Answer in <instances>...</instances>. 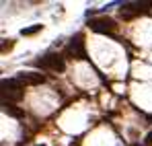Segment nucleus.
<instances>
[{"mask_svg":"<svg viewBox=\"0 0 152 146\" xmlns=\"http://www.w3.org/2000/svg\"><path fill=\"white\" fill-rule=\"evenodd\" d=\"M25 87L17 80V78H10V80H2V97H4V103L6 99L8 101H21L23 99V93Z\"/></svg>","mask_w":152,"mask_h":146,"instance_id":"nucleus-1","label":"nucleus"},{"mask_svg":"<svg viewBox=\"0 0 152 146\" xmlns=\"http://www.w3.org/2000/svg\"><path fill=\"white\" fill-rule=\"evenodd\" d=\"M37 66L43 68V70H51V72H62L66 68V62L60 54H51L50 51V54H45L37 60Z\"/></svg>","mask_w":152,"mask_h":146,"instance_id":"nucleus-2","label":"nucleus"},{"mask_svg":"<svg viewBox=\"0 0 152 146\" xmlns=\"http://www.w3.org/2000/svg\"><path fill=\"white\" fill-rule=\"evenodd\" d=\"M148 6H150V2H127L121 6V17L129 21V19H134V17H138V15H144L146 10H148Z\"/></svg>","mask_w":152,"mask_h":146,"instance_id":"nucleus-3","label":"nucleus"},{"mask_svg":"<svg viewBox=\"0 0 152 146\" xmlns=\"http://www.w3.org/2000/svg\"><path fill=\"white\" fill-rule=\"evenodd\" d=\"M88 27L93 29V31H97V33H115L117 31V23L113 21V19H109V17H99V19H93Z\"/></svg>","mask_w":152,"mask_h":146,"instance_id":"nucleus-4","label":"nucleus"},{"mask_svg":"<svg viewBox=\"0 0 152 146\" xmlns=\"http://www.w3.org/2000/svg\"><path fill=\"white\" fill-rule=\"evenodd\" d=\"M66 54L72 56L74 60H84V58H86V51H84V37H82V35L72 37V41H70L68 48H66Z\"/></svg>","mask_w":152,"mask_h":146,"instance_id":"nucleus-5","label":"nucleus"},{"mask_svg":"<svg viewBox=\"0 0 152 146\" xmlns=\"http://www.w3.org/2000/svg\"><path fill=\"white\" fill-rule=\"evenodd\" d=\"M23 87H33V84H41V82H45V76L39 72H19L17 76H15Z\"/></svg>","mask_w":152,"mask_h":146,"instance_id":"nucleus-6","label":"nucleus"},{"mask_svg":"<svg viewBox=\"0 0 152 146\" xmlns=\"http://www.w3.org/2000/svg\"><path fill=\"white\" fill-rule=\"evenodd\" d=\"M2 111H4L6 115H12V117H23V111H21V109H17L15 105H8V103H4V105H2Z\"/></svg>","mask_w":152,"mask_h":146,"instance_id":"nucleus-7","label":"nucleus"},{"mask_svg":"<svg viewBox=\"0 0 152 146\" xmlns=\"http://www.w3.org/2000/svg\"><path fill=\"white\" fill-rule=\"evenodd\" d=\"M37 31H41V25H33V27H29V29H23L21 35H33V33H37Z\"/></svg>","mask_w":152,"mask_h":146,"instance_id":"nucleus-8","label":"nucleus"},{"mask_svg":"<svg viewBox=\"0 0 152 146\" xmlns=\"http://www.w3.org/2000/svg\"><path fill=\"white\" fill-rule=\"evenodd\" d=\"M144 146H152V132L146 136V140H144Z\"/></svg>","mask_w":152,"mask_h":146,"instance_id":"nucleus-9","label":"nucleus"},{"mask_svg":"<svg viewBox=\"0 0 152 146\" xmlns=\"http://www.w3.org/2000/svg\"><path fill=\"white\" fill-rule=\"evenodd\" d=\"M39 146H43V144H39Z\"/></svg>","mask_w":152,"mask_h":146,"instance_id":"nucleus-10","label":"nucleus"},{"mask_svg":"<svg viewBox=\"0 0 152 146\" xmlns=\"http://www.w3.org/2000/svg\"><path fill=\"white\" fill-rule=\"evenodd\" d=\"M150 120H152V117H150Z\"/></svg>","mask_w":152,"mask_h":146,"instance_id":"nucleus-11","label":"nucleus"}]
</instances>
